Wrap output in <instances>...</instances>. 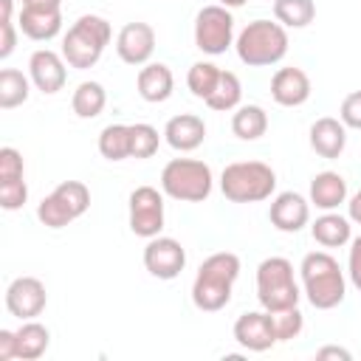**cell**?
Returning a JSON list of instances; mask_svg holds the SVG:
<instances>
[{
  "instance_id": "26",
  "label": "cell",
  "mask_w": 361,
  "mask_h": 361,
  "mask_svg": "<svg viewBox=\"0 0 361 361\" xmlns=\"http://www.w3.org/2000/svg\"><path fill=\"white\" fill-rule=\"evenodd\" d=\"M104 104H107V93L99 82H82L71 96V107L79 118H96L104 110Z\"/></svg>"
},
{
  "instance_id": "1",
  "label": "cell",
  "mask_w": 361,
  "mask_h": 361,
  "mask_svg": "<svg viewBox=\"0 0 361 361\" xmlns=\"http://www.w3.org/2000/svg\"><path fill=\"white\" fill-rule=\"evenodd\" d=\"M240 276V257L231 251H217L206 257L192 282V302L203 313L223 310L231 302L234 282Z\"/></svg>"
},
{
  "instance_id": "4",
  "label": "cell",
  "mask_w": 361,
  "mask_h": 361,
  "mask_svg": "<svg viewBox=\"0 0 361 361\" xmlns=\"http://www.w3.org/2000/svg\"><path fill=\"white\" fill-rule=\"evenodd\" d=\"M110 37H113V28H110V23L104 17L82 14L68 28V34L62 37V56H65V62L71 68L87 71V68H93L102 59Z\"/></svg>"
},
{
  "instance_id": "41",
  "label": "cell",
  "mask_w": 361,
  "mask_h": 361,
  "mask_svg": "<svg viewBox=\"0 0 361 361\" xmlns=\"http://www.w3.org/2000/svg\"><path fill=\"white\" fill-rule=\"evenodd\" d=\"M316 358H344V361H350L353 355H350V350H344V347H322V350L316 353Z\"/></svg>"
},
{
  "instance_id": "42",
  "label": "cell",
  "mask_w": 361,
  "mask_h": 361,
  "mask_svg": "<svg viewBox=\"0 0 361 361\" xmlns=\"http://www.w3.org/2000/svg\"><path fill=\"white\" fill-rule=\"evenodd\" d=\"M11 11H14V0H0V23H11Z\"/></svg>"
},
{
  "instance_id": "3",
  "label": "cell",
  "mask_w": 361,
  "mask_h": 361,
  "mask_svg": "<svg viewBox=\"0 0 361 361\" xmlns=\"http://www.w3.org/2000/svg\"><path fill=\"white\" fill-rule=\"evenodd\" d=\"M237 56L248 68H268L285 59L288 54V31L282 23L251 20L234 39Z\"/></svg>"
},
{
  "instance_id": "39",
  "label": "cell",
  "mask_w": 361,
  "mask_h": 361,
  "mask_svg": "<svg viewBox=\"0 0 361 361\" xmlns=\"http://www.w3.org/2000/svg\"><path fill=\"white\" fill-rule=\"evenodd\" d=\"M17 358V336L14 330H0V361Z\"/></svg>"
},
{
  "instance_id": "12",
  "label": "cell",
  "mask_w": 361,
  "mask_h": 361,
  "mask_svg": "<svg viewBox=\"0 0 361 361\" xmlns=\"http://www.w3.org/2000/svg\"><path fill=\"white\" fill-rule=\"evenodd\" d=\"M45 305H48V293H45L42 279L37 276H17L6 288V310L17 316L20 322L37 319L45 310Z\"/></svg>"
},
{
  "instance_id": "18",
  "label": "cell",
  "mask_w": 361,
  "mask_h": 361,
  "mask_svg": "<svg viewBox=\"0 0 361 361\" xmlns=\"http://www.w3.org/2000/svg\"><path fill=\"white\" fill-rule=\"evenodd\" d=\"M271 99L282 107H299L310 99V79L302 68H279L271 76Z\"/></svg>"
},
{
  "instance_id": "31",
  "label": "cell",
  "mask_w": 361,
  "mask_h": 361,
  "mask_svg": "<svg viewBox=\"0 0 361 361\" xmlns=\"http://www.w3.org/2000/svg\"><path fill=\"white\" fill-rule=\"evenodd\" d=\"M217 82H220V68L214 62H195L189 68V73H186V85H189L192 96L195 99H203V102L214 93Z\"/></svg>"
},
{
  "instance_id": "19",
  "label": "cell",
  "mask_w": 361,
  "mask_h": 361,
  "mask_svg": "<svg viewBox=\"0 0 361 361\" xmlns=\"http://www.w3.org/2000/svg\"><path fill=\"white\" fill-rule=\"evenodd\" d=\"M164 138L172 149L178 152H192L203 144L206 138V121L195 113H180V116H172L164 127Z\"/></svg>"
},
{
  "instance_id": "10",
  "label": "cell",
  "mask_w": 361,
  "mask_h": 361,
  "mask_svg": "<svg viewBox=\"0 0 361 361\" xmlns=\"http://www.w3.org/2000/svg\"><path fill=\"white\" fill-rule=\"evenodd\" d=\"M164 228V195L155 186H135L130 192V231L135 237H158Z\"/></svg>"
},
{
  "instance_id": "9",
  "label": "cell",
  "mask_w": 361,
  "mask_h": 361,
  "mask_svg": "<svg viewBox=\"0 0 361 361\" xmlns=\"http://www.w3.org/2000/svg\"><path fill=\"white\" fill-rule=\"evenodd\" d=\"M195 45L209 54H226L228 45H234V17L231 8L214 3V6H203L195 17Z\"/></svg>"
},
{
  "instance_id": "29",
  "label": "cell",
  "mask_w": 361,
  "mask_h": 361,
  "mask_svg": "<svg viewBox=\"0 0 361 361\" xmlns=\"http://www.w3.org/2000/svg\"><path fill=\"white\" fill-rule=\"evenodd\" d=\"M240 99H243V85L237 79V73L231 71H220V82L214 87V93L206 99V104L217 113H228V110H237L240 107Z\"/></svg>"
},
{
  "instance_id": "35",
  "label": "cell",
  "mask_w": 361,
  "mask_h": 361,
  "mask_svg": "<svg viewBox=\"0 0 361 361\" xmlns=\"http://www.w3.org/2000/svg\"><path fill=\"white\" fill-rule=\"evenodd\" d=\"M338 118L344 121V127L361 130V90H353V93H347V96L341 99Z\"/></svg>"
},
{
  "instance_id": "8",
  "label": "cell",
  "mask_w": 361,
  "mask_h": 361,
  "mask_svg": "<svg viewBox=\"0 0 361 361\" xmlns=\"http://www.w3.org/2000/svg\"><path fill=\"white\" fill-rule=\"evenodd\" d=\"M90 209V189L82 180H62L48 197L39 200L37 217L48 228H65Z\"/></svg>"
},
{
  "instance_id": "36",
  "label": "cell",
  "mask_w": 361,
  "mask_h": 361,
  "mask_svg": "<svg viewBox=\"0 0 361 361\" xmlns=\"http://www.w3.org/2000/svg\"><path fill=\"white\" fill-rule=\"evenodd\" d=\"M23 178V155L14 147L0 149V180H20Z\"/></svg>"
},
{
  "instance_id": "43",
  "label": "cell",
  "mask_w": 361,
  "mask_h": 361,
  "mask_svg": "<svg viewBox=\"0 0 361 361\" xmlns=\"http://www.w3.org/2000/svg\"><path fill=\"white\" fill-rule=\"evenodd\" d=\"M220 6H226V8H240V6H245L248 0H217Z\"/></svg>"
},
{
  "instance_id": "33",
  "label": "cell",
  "mask_w": 361,
  "mask_h": 361,
  "mask_svg": "<svg viewBox=\"0 0 361 361\" xmlns=\"http://www.w3.org/2000/svg\"><path fill=\"white\" fill-rule=\"evenodd\" d=\"M271 324H274V333H276V341H290L302 333L305 327V316L296 307H288V310H274L271 313Z\"/></svg>"
},
{
  "instance_id": "23",
  "label": "cell",
  "mask_w": 361,
  "mask_h": 361,
  "mask_svg": "<svg viewBox=\"0 0 361 361\" xmlns=\"http://www.w3.org/2000/svg\"><path fill=\"white\" fill-rule=\"evenodd\" d=\"M310 234L319 245L324 248H341L353 240V226H350V217H341V214H333V212H324L322 217H316V223L310 226Z\"/></svg>"
},
{
  "instance_id": "7",
  "label": "cell",
  "mask_w": 361,
  "mask_h": 361,
  "mask_svg": "<svg viewBox=\"0 0 361 361\" xmlns=\"http://www.w3.org/2000/svg\"><path fill=\"white\" fill-rule=\"evenodd\" d=\"M299 285L293 279V265L285 257H268L257 265V299L262 310H288L299 305Z\"/></svg>"
},
{
  "instance_id": "37",
  "label": "cell",
  "mask_w": 361,
  "mask_h": 361,
  "mask_svg": "<svg viewBox=\"0 0 361 361\" xmlns=\"http://www.w3.org/2000/svg\"><path fill=\"white\" fill-rule=\"evenodd\" d=\"M347 274L350 282L361 290V234L350 240V257H347Z\"/></svg>"
},
{
  "instance_id": "5",
  "label": "cell",
  "mask_w": 361,
  "mask_h": 361,
  "mask_svg": "<svg viewBox=\"0 0 361 361\" xmlns=\"http://www.w3.org/2000/svg\"><path fill=\"white\" fill-rule=\"evenodd\" d=\"M276 189V172L262 161H234L220 175V192L231 203H259Z\"/></svg>"
},
{
  "instance_id": "22",
  "label": "cell",
  "mask_w": 361,
  "mask_h": 361,
  "mask_svg": "<svg viewBox=\"0 0 361 361\" xmlns=\"http://www.w3.org/2000/svg\"><path fill=\"white\" fill-rule=\"evenodd\" d=\"M310 203L316 209H322V212L338 209L341 203H347V180L333 169L313 175V180H310Z\"/></svg>"
},
{
  "instance_id": "11",
  "label": "cell",
  "mask_w": 361,
  "mask_h": 361,
  "mask_svg": "<svg viewBox=\"0 0 361 361\" xmlns=\"http://www.w3.org/2000/svg\"><path fill=\"white\" fill-rule=\"evenodd\" d=\"M186 265V248L175 237H149L144 245V268L155 279H175Z\"/></svg>"
},
{
  "instance_id": "2",
  "label": "cell",
  "mask_w": 361,
  "mask_h": 361,
  "mask_svg": "<svg viewBox=\"0 0 361 361\" xmlns=\"http://www.w3.org/2000/svg\"><path fill=\"white\" fill-rule=\"evenodd\" d=\"M299 274H302L305 296L316 310H333L336 305L344 302L347 279H344V271L338 268L336 257H330L327 251L305 254Z\"/></svg>"
},
{
  "instance_id": "30",
  "label": "cell",
  "mask_w": 361,
  "mask_h": 361,
  "mask_svg": "<svg viewBox=\"0 0 361 361\" xmlns=\"http://www.w3.org/2000/svg\"><path fill=\"white\" fill-rule=\"evenodd\" d=\"M99 152L107 161L130 158V124H107L99 133Z\"/></svg>"
},
{
  "instance_id": "44",
  "label": "cell",
  "mask_w": 361,
  "mask_h": 361,
  "mask_svg": "<svg viewBox=\"0 0 361 361\" xmlns=\"http://www.w3.org/2000/svg\"><path fill=\"white\" fill-rule=\"evenodd\" d=\"M28 3H62V0H23V6H28Z\"/></svg>"
},
{
  "instance_id": "21",
  "label": "cell",
  "mask_w": 361,
  "mask_h": 361,
  "mask_svg": "<svg viewBox=\"0 0 361 361\" xmlns=\"http://www.w3.org/2000/svg\"><path fill=\"white\" fill-rule=\"evenodd\" d=\"M135 87H138V96L149 104H161L172 96V87H175V76L169 71V65L164 62H147L141 71H138V79H135Z\"/></svg>"
},
{
  "instance_id": "15",
  "label": "cell",
  "mask_w": 361,
  "mask_h": 361,
  "mask_svg": "<svg viewBox=\"0 0 361 361\" xmlns=\"http://www.w3.org/2000/svg\"><path fill=\"white\" fill-rule=\"evenodd\" d=\"M155 51V28L149 23H127L116 37V54L127 65H147Z\"/></svg>"
},
{
  "instance_id": "32",
  "label": "cell",
  "mask_w": 361,
  "mask_h": 361,
  "mask_svg": "<svg viewBox=\"0 0 361 361\" xmlns=\"http://www.w3.org/2000/svg\"><path fill=\"white\" fill-rule=\"evenodd\" d=\"M161 135L152 124H130V158H152L158 152Z\"/></svg>"
},
{
  "instance_id": "6",
  "label": "cell",
  "mask_w": 361,
  "mask_h": 361,
  "mask_svg": "<svg viewBox=\"0 0 361 361\" xmlns=\"http://www.w3.org/2000/svg\"><path fill=\"white\" fill-rule=\"evenodd\" d=\"M214 175L212 166L197 158H172L161 169V189L172 200L180 203H200L212 195Z\"/></svg>"
},
{
  "instance_id": "13",
  "label": "cell",
  "mask_w": 361,
  "mask_h": 361,
  "mask_svg": "<svg viewBox=\"0 0 361 361\" xmlns=\"http://www.w3.org/2000/svg\"><path fill=\"white\" fill-rule=\"evenodd\" d=\"M17 28L34 42L54 39L62 31V3H28V6H23Z\"/></svg>"
},
{
  "instance_id": "34",
  "label": "cell",
  "mask_w": 361,
  "mask_h": 361,
  "mask_svg": "<svg viewBox=\"0 0 361 361\" xmlns=\"http://www.w3.org/2000/svg\"><path fill=\"white\" fill-rule=\"evenodd\" d=\"M25 200H28V186H25L23 178H20V180H0V206H3L6 212L23 209Z\"/></svg>"
},
{
  "instance_id": "20",
  "label": "cell",
  "mask_w": 361,
  "mask_h": 361,
  "mask_svg": "<svg viewBox=\"0 0 361 361\" xmlns=\"http://www.w3.org/2000/svg\"><path fill=\"white\" fill-rule=\"evenodd\" d=\"M310 147L322 158H338L347 147V127L341 118L322 116L310 124Z\"/></svg>"
},
{
  "instance_id": "25",
  "label": "cell",
  "mask_w": 361,
  "mask_h": 361,
  "mask_svg": "<svg viewBox=\"0 0 361 361\" xmlns=\"http://www.w3.org/2000/svg\"><path fill=\"white\" fill-rule=\"evenodd\" d=\"M268 130V113L259 104H240L231 116V133L240 141H257Z\"/></svg>"
},
{
  "instance_id": "27",
  "label": "cell",
  "mask_w": 361,
  "mask_h": 361,
  "mask_svg": "<svg viewBox=\"0 0 361 361\" xmlns=\"http://www.w3.org/2000/svg\"><path fill=\"white\" fill-rule=\"evenodd\" d=\"M31 93L28 76H23V71L17 68H3L0 71V107L3 110H14L20 107Z\"/></svg>"
},
{
  "instance_id": "24",
  "label": "cell",
  "mask_w": 361,
  "mask_h": 361,
  "mask_svg": "<svg viewBox=\"0 0 361 361\" xmlns=\"http://www.w3.org/2000/svg\"><path fill=\"white\" fill-rule=\"evenodd\" d=\"M14 336H17V358H20V361H37V358H42L45 350H48V344H51L48 327L39 324L37 319L23 322V324L14 330Z\"/></svg>"
},
{
  "instance_id": "28",
  "label": "cell",
  "mask_w": 361,
  "mask_h": 361,
  "mask_svg": "<svg viewBox=\"0 0 361 361\" xmlns=\"http://www.w3.org/2000/svg\"><path fill=\"white\" fill-rule=\"evenodd\" d=\"M274 17L285 28H305L316 17L313 0H274Z\"/></svg>"
},
{
  "instance_id": "16",
  "label": "cell",
  "mask_w": 361,
  "mask_h": 361,
  "mask_svg": "<svg viewBox=\"0 0 361 361\" xmlns=\"http://www.w3.org/2000/svg\"><path fill=\"white\" fill-rule=\"evenodd\" d=\"M28 79L34 82L37 90L54 96L65 87V79H68V71H65V56L51 51V48H39L31 54L28 59Z\"/></svg>"
},
{
  "instance_id": "40",
  "label": "cell",
  "mask_w": 361,
  "mask_h": 361,
  "mask_svg": "<svg viewBox=\"0 0 361 361\" xmlns=\"http://www.w3.org/2000/svg\"><path fill=\"white\" fill-rule=\"evenodd\" d=\"M347 217H350V223L361 226V189L347 200Z\"/></svg>"
},
{
  "instance_id": "17",
  "label": "cell",
  "mask_w": 361,
  "mask_h": 361,
  "mask_svg": "<svg viewBox=\"0 0 361 361\" xmlns=\"http://www.w3.org/2000/svg\"><path fill=\"white\" fill-rule=\"evenodd\" d=\"M268 220L274 228H279L285 234H296L310 220V200H305L299 192H279L271 200Z\"/></svg>"
},
{
  "instance_id": "38",
  "label": "cell",
  "mask_w": 361,
  "mask_h": 361,
  "mask_svg": "<svg viewBox=\"0 0 361 361\" xmlns=\"http://www.w3.org/2000/svg\"><path fill=\"white\" fill-rule=\"evenodd\" d=\"M17 45V31L14 23H0V59H8Z\"/></svg>"
},
{
  "instance_id": "14",
  "label": "cell",
  "mask_w": 361,
  "mask_h": 361,
  "mask_svg": "<svg viewBox=\"0 0 361 361\" xmlns=\"http://www.w3.org/2000/svg\"><path fill=\"white\" fill-rule=\"evenodd\" d=\"M234 341L248 353H265L276 344V333L271 324L268 310H248L240 313L234 322Z\"/></svg>"
}]
</instances>
